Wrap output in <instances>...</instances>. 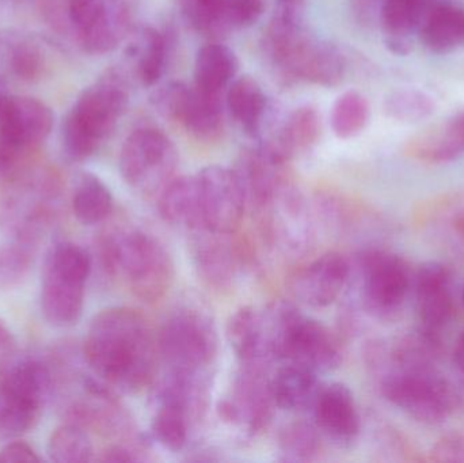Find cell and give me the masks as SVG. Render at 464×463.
<instances>
[{
    "label": "cell",
    "mask_w": 464,
    "mask_h": 463,
    "mask_svg": "<svg viewBox=\"0 0 464 463\" xmlns=\"http://www.w3.org/2000/svg\"><path fill=\"white\" fill-rule=\"evenodd\" d=\"M82 352L100 380L124 393H135L150 385L160 361L151 323L130 307H111L95 315Z\"/></svg>",
    "instance_id": "1"
},
{
    "label": "cell",
    "mask_w": 464,
    "mask_h": 463,
    "mask_svg": "<svg viewBox=\"0 0 464 463\" xmlns=\"http://www.w3.org/2000/svg\"><path fill=\"white\" fill-rule=\"evenodd\" d=\"M364 356L382 396L417 423L440 426L454 415L459 397L436 364L392 361L371 342Z\"/></svg>",
    "instance_id": "2"
},
{
    "label": "cell",
    "mask_w": 464,
    "mask_h": 463,
    "mask_svg": "<svg viewBox=\"0 0 464 463\" xmlns=\"http://www.w3.org/2000/svg\"><path fill=\"white\" fill-rule=\"evenodd\" d=\"M264 46L272 64L288 81L334 87L345 76L343 53L307 34L300 26L299 13L276 11L265 32Z\"/></svg>",
    "instance_id": "3"
},
{
    "label": "cell",
    "mask_w": 464,
    "mask_h": 463,
    "mask_svg": "<svg viewBox=\"0 0 464 463\" xmlns=\"http://www.w3.org/2000/svg\"><path fill=\"white\" fill-rule=\"evenodd\" d=\"M130 103V87L120 71L109 70L83 90L62 127V144L71 162L95 154L116 130Z\"/></svg>",
    "instance_id": "4"
},
{
    "label": "cell",
    "mask_w": 464,
    "mask_h": 463,
    "mask_svg": "<svg viewBox=\"0 0 464 463\" xmlns=\"http://www.w3.org/2000/svg\"><path fill=\"white\" fill-rule=\"evenodd\" d=\"M265 345L270 361L303 364L329 372L343 363L338 337L329 328L303 314L295 304L277 301L262 310Z\"/></svg>",
    "instance_id": "5"
},
{
    "label": "cell",
    "mask_w": 464,
    "mask_h": 463,
    "mask_svg": "<svg viewBox=\"0 0 464 463\" xmlns=\"http://www.w3.org/2000/svg\"><path fill=\"white\" fill-rule=\"evenodd\" d=\"M98 247L105 271L121 275L140 301L155 304L173 285V258L152 234L140 228H124L106 234Z\"/></svg>",
    "instance_id": "6"
},
{
    "label": "cell",
    "mask_w": 464,
    "mask_h": 463,
    "mask_svg": "<svg viewBox=\"0 0 464 463\" xmlns=\"http://www.w3.org/2000/svg\"><path fill=\"white\" fill-rule=\"evenodd\" d=\"M92 258L73 242H59L49 250L41 275V310L56 328H70L81 320Z\"/></svg>",
    "instance_id": "7"
},
{
    "label": "cell",
    "mask_w": 464,
    "mask_h": 463,
    "mask_svg": "<svg viewBox=\"0 0 464 463\" xmlns=\"http://www.w3.org/2000/svg\"><path fill=\"white\" fill-rule=\"evenodd\" d=\"M157 339L165 371L209 378L218 355V332L206 313L189 307L177 310L165 321Z\"/></svg>",
    "instance_id": "8"
},
{
    "label": "cell",
    "mask_w": 464,
    "mask_h": 463,
    "mask_svg": "<svg viewBox=\"0 0 464 463\" xmlns=\"http://www.w3.org/2000/svg\"><path fill=\"white\" fill-rule=\"evenodd\" d=\"M54 116L37 98H5L0 111V181L18 178L27 158L51 135Z\"/></svg>",
    "instance_id": "9"
},
{
    "label": "cell",
    "mask_w": 464,
    "mask_h": 463,
    "mask_svg": "<svg viewBox=\"0 0 464 463\" xmlns=\"http://www.w3.org/2000/svg\"><path fill=\"white\" fill-rule=\"evenodd\" d=\"M254 212L265 239L278 252L289 257H302L313 249L315 217L307 198L291 177L281 182Z\"/></svg>",
    "instance_id": "10"
},
{
    "label": "cell",
    "mask_w": 464,
    "mask_h": 463,
    "mask_svg": "<svg viewBox=\"0 0 464 463\" xmlns=\"http://www.w3.org/2000/svg\"><path fill=\"white\" fill-rule=\"evenodd\" d=\"M357 266L365 312L383 323L397 321L413 287L414 276L405 258L390 250L372 247L360 255Z\"/></svg>",
    "instance_id": "11"
},
{
    "label": "cell",
    "mask_w": 464,
    "mask_h": 463,
    "mask_svg": "<svg viewBox=\"0 0 464 463\" xmlns=\"http://www.w3.org/2000/svg\"><path fill=\"white\" fill-rule=\"evenodd\" d=\"M179 160V150L166 133L157 128H139L122 144L120 171L138 192L160 195L176 177Z\"/></svg>",
    "instance_id": "12"
},
{
    "label": "cell",
    "mask_w": 464,
    "mask_h": 463,
    "mask_svg": "<svg viewBox=\"0 0 464 463\" xmlns=\"http://www.w3.org/2000/svg\"><path fill=\"white\" fill-rule=\"evenodd\" d=\"M158 111L200 140H215L223 132L220 94H211L182 82H171L154 95Z\"/></svg>",
    "instance_id": "13"
},
{
    "label": "cell",
    "mask_w": 464,
    "mask_h": 463,
    "mask_svg": "<svg viewBox=\"0 0 464 463\" xmlns=\"http://www.w3.org/2000/svg\"><path fill=\"white\" fill-rule=\"evenodd\" d=\"M67 16L79 46L90 54L116 49L130 27L122 0H68Z\"/></svg>",
    "instance_id": "14"
},
{
    "label": "cell",
    "mask_w": 464,
    "mask_h": 463,
    "mask_svg": "<svg viewBox=\"0 0 464 463\" xmlns=\"http://www.w3.org/2000/svg\"><path fill=\"white\" fill-rule=\"evenodd\" d=\"M275 408L270 378L264 366L242 364V370L235 377L231 396L219 402L218 413L226 423L256 435L272 423Z\"/></svg>",
    "instance_id": "15"
},
{
    "label": "cell",
    "mask_w": 464,
    "mask_h": 463,
    "mask_svg": "<svg viewBox=\"0 0 464 463\" xmlns=\"http://www.w3.org/2000/svg\"><path fill=\"white\" fill-rule=\"evenodd\" d=\"M204 227L235 234L242 223L247 200L234 169L208 166L198 174Z\"/></svg>",
    "instance_id": "16"
},
{
    "label": "cell",
    "mask_w": 464,
    "mask_h": 463,
    "mask_svg": "<svg viewBox=\"0 0 464 463\" xmlns=\"http://www.w3.org/2000/svg\"><path fill=\"white\" fill-rule=\"evenodd\" d=\"M352 265L345 256L329 252L295 272L289 291L300 304L321 309L334 304L348 285Z\"/></svg>",
    "instance_id": "17"
},
{
    "label": "cell",
    "mask_w": 464,
    "mask_h": 463,
    "mask_svg": "<svg viewBox=\"0 0 464 463\" xmlns=\"http://www.w3.org/2000/svg\"><path fill=\"white\" fill-rule=\"evenodd\" d=\"M414 225L436 247L464 261V192H449L422 201Z\"/></svg>",
    "instance_id": "18"
},
{
    "label": "cell",
    "mask_w": 464,
    "mask_h": 463,
    "mask_svg": "<svg viewBox=\"0 0 464 463\" xmlns=\"http://www.w3.org/2000/svg\"><path fill=\"white\" fill-rule=\"evenodd\" d=\"M417 315L421 328L439 333L454 317V274L439 261H428L413 277Z\"/></svg>",
    "instance_id": "19"
},
{
    "label": "cell",
    "mask_w": 464,
    "mask_h": 463,
    "mask_svg": "<svg viewBox=\"0 0 464 463\" xmlns=\"http://www.w3.org/2000/svg\"><path fill=\"white\" fill-rule=\"evenodd\" d=\"M314 420L321 435L341 448L356 442L362 429L356 400L340 382L321 386L313 402Z\"/></svg>",
    "instance_id": "20"
},
{
    "label": "cell",
    "mask_w": 464,
    "mask_h": 463,
    "mask_svg": "<svg viewBox=\"0 0 464 463\" xmlns=\"http://www.w3.org/2000/svg\"><path fill=\"white\" fill-rule=\"evenodd\" d=\"M54 382L49 358L15 350L0 358V385L41 410L53 400Z\"/></svg>",
    "instance_id": "21"
},
{
    "label": "cell",
    "mask_w": 464,
    "mask_h": 463,
    "mask_svg": "<svg viewBox=\"0 0 464 463\" xmlns=\"http://www.w3.org/2000/svg\"><path fill=\"white\" fill-rule=\"evenodd\" d=\"M190 249L198 276L217 290L230 287L240 263V247L234 234H222L201 227L190 231Z\"/></svg>",
    "instance_id": "22"
},
{
    "label": "cell",
    "mask_w": 464,
    "mask_h": 463,
    "mask_svg": "<svg viewBox=\"0 0 464 463\" xmlns=\"http://www.w3.org/2000/svg\"><path fill=\"white\" fill-rule=\"evenodd\" d=\"M435 0H383L379 21L384 43L392 53L405 56L411 52V35L419 32Z\"/></svg>",
    "instance_id": "23"
},
{
    "label": "cell",
    "mask_w": 464,
    "mask_h": 463,
    "mask_svg": "<svg viewBox=\"0 0 464 463\" xmlns=\"http://www.w3.org/2000/svg\"><path fill=\"white\" fill-rule=\"evenodd\" d=\"M158 211L165 222L188 231L204 227L198 174L174 177L158 195Z\"/></svg>",
    "instance_id": "24"
},
{
    "label": "cell",
    "mask_w": 464,
    "mask_h": 463,
    "mask_svg": "<svg viewBox=\"0 0 464 463\" xmlns=\"http://www.w3.org/2000/svg\"><path fill=\"white\" fill-rule=\"evenodd\" d=\"M321 136V116L313 106H300L289 114L283 127L270 140L259 146L288 163L296 154L308 151Z\"/></svg>",
    "instance_id": "25"
},
{
    "label": "cell",
    "mask_w": 464,
    "mask_h": 463,
    "mask_svg": "<svg viewBox=\"0 0 464 463\" xmlns=\"http://www.w3.org/2000/svg\"><path fill=\"white\" fill-rule=\"evenodd\" d=\"M420 41L433 53L447 54L464 46V8L432 5L419 27Z\"/></svg>",
    "instance_id": "26"
},
{
    "label": "cell",
    "mask_w": 464,
    "mask_h": 463,
    "mask_svg": "<svg viewBox=\"0 0 464 463\" xmlns=\"http://www.w3.org/2000/svg\"><path fill=\"white\" fill-rule=\"evenodd\" d=\"M276 407L284 410H303L313 407L318 394V372L303 364L285 362L270 378Z\"/></svg>",
    "instance_id": "27"
},
{
    "label": "cell",
    "mask_w": 464,
    "mask_h": 463,
    "mask_svg": "<svg viewBox=\"0 0 464 463\" xmlns=\"http://www.w3.org/2000/svg\"><path fill=\"white\" fill-rule=\"evenodd\" d=\"M226 101L232 119L243 132L250 138H259L266 119L267 98L258 82L247 75L235 79Z\"/></svg>",
    "instance_id": "28"
},
{
    "label": "cell",
    "mask_w": 464,
    "mask_h": 463,
    "mask_svg": "<svg viewBox=\"0 0 464 463\" xmlns=\"http://www.w3.org/2000/svg\"><path fill=\"white\" fill-rule=\"evenodd\" d=\"M154 416L151 435L166 450L181 451L189 439L190 423L193 419L189 408L174 397L154 394Z\"/></svg>",
    "instance_id": "29"
},
{
    "label": "cell",
    "mask_w": 464,
    "mask_h": 463,
    "mask_svg": "<svg viewBox=\"0 0 464 463\" xmlns=\"http://www.w3.org/2000/svg\"><path fill=\"white\" fill-rule=\"evenodd\" d=\"M226 337L242 364L266 363L262 314L256 307L245 306L228 318Z\"/></svg>",
    "instance_id": "30"
},
{
    "label": "cell",
    "mask_w": 464,
    "mask_h": 463,
    "mask_svg": "<svg viewBox=\"0 0 464 463\" xmlns=\"http://www.w3.org/2000/svg\"><path fill=\"white\" fill-rule=\"evenodd\" d=\"M237 54L225 43H209L198 49L195 62V86L211 94H220L237 75Z\"/></svg>",
    "instance_id": "31"
},
{
    "label": "cell",
    "mask_w": 464,
    "mask_h": 463,
    "mask_svg": "<svg viewBox=\"0 0 464 463\" xmlns=\"http://www.w3.org/2000/svg\"><path fill=\"white\" fill-rule=\"evenodd\" d=\"M72 211L86 226L100 225L113 211V196L105 182L92 173H82L76 178L72 193Z\"/></svg>",
    "instance_id": "32"
},
{
    "label": "cell",
    "mask_w": 464,
    "mask_h": 463,
    "mask_svg": "<svg viewBox=\"0 0 464 463\" xmlns=\"http://www.w3.org/2000/svg\"><path fill=\"white\" fill-rule=\"evenodd\" d=\"M169 45L165 34L154 27H144L130 46V57L139 81L152 87L160 81L168 63Z\"/></svg>",
    "instance_id": "33"
},
{
    "label": "cell",
    "mask_w": 464,
    "mask_h": 463,
    "mask_svg": "<svg viewBox=\"0 0 464 463\" xmlns=\"http://www.w3.org/2000/svg\"><path fill=\"white\" fill-rule=\"evenodd\" d=\"M280 459L284 462L305 463L318 458L322 450L321 432L315 424L296 420L286 424L278 434Z\"/></svg>",
    "instance_id": "34"
},
{
    "label": "cell",
    "mask_w": 464,
    "mask_h": 463,
    "mask_svg": "<svg viewBox=\"0 0 464 463\" xmlns=\"http://www.w3.org/2000/svg\"><path fill=\"white\" fill-rule=\"evenodd\" d=\"M43 410L0 385V440L15 439L32 431Z\"/></svg>",
    "instance_id": "35"
},
{
    "label": "cell",
    "mask_w": 464,
    "mask_h": 463,
    "mask_svg": "<svg viewBox=\"0 0 464 463\" xmlns=\"http://www.w3.org/2000/svg\"><path fill=\"white\" fill-rule=\"evenodd\" d=\"M46 451L49 459L56 463H84L94 459V446L86 429L65 421L52 432Z\"/></svg>",
    "instance_id": "36"
},
{
    "label": "cell",
    "mask_w": 464,
    "mask_h": 463,
    "mask_svg": "<svg viewBox=\"0 0 464 463\" xmlns=\"http://www.w3.org/2000/svg\"><path fill=\"white\" fill-rule=\"evenodd\" d=\"M406 157L422 165L440 166L459 158L447 139L443 124L432 125L411 136L405 144Z\"/></svg>",
    "instance_id": "37"
},
{
    "label": "cell",
    "mask_w": 464,
    "mask_h": 463,
    "mask_svg": "<svg viewBox=\"0 0 464 463\" xmlns=\"http://www.w3.org/2000/svg\"><path fill=\"white\" fill-rule=\"evenodd\" d=\"M370 103L357 92H346L335 101L330 116L333 132L340 139L356 138L370 121Z\"/></svg>",
    "instance_id": "38"
},
{
    "label": "cell",
    "mask_w": 464,
    "mask_h": 463,
    "mask_svg": "<svg viewBox=\"0 0 464 463\" xmlns=\"http://www.w3.org/2000/svg\"><path fill=\"white\" fill-rule=\"evenodd\" d=\"M37 245L24 239L0 245V291L14 290L26 282L34 264Z\"/></svg>",
    "instance_id": "39"
},
{
    "label": "cell",
    "mask_w": 464,
    "mask_h": 463,
    "mask_svg": "<svg viewBox=\"0 0 464 463\" xmlns=\"http://www.w3.org/2000/svg\"><path fill=\"white\" fill-rule=\"evenodd\" d=\"M5 64L19 81L33 82L43 75L45 54L35 41L15 35L5 45Z\"/></svg>",
    "instance_id": "40"
},
{
    "label": "cell",
    "mask_w": 464,
    "mask_h": 463,
    "mask_svg": "<svg viewBox=\"0 0 464 463\" xmlns=\"http://www.w3.org/2000/svg\"><path fill=\"white\" fill-rule=\"evenodd\" d=\"M436 111V102L430 94L417 89H400L390 92L384 100V113L390 119L413 124L430 119Z\"/></svg>",
    "instance_id": "41"
},
{
    "label": "cell",
    "mask_w": 464,
    "mask_h": 463,
    "mask_svg": "<svg viewBox=\"0 0 464 463\" xmlns=\"http://www.w3.org/2000/svg\"><path fill=\"white\" fill-rule=\"evenodd\" d=\"M179 5L193 29L209 35L226 33V0H179Z\"/></svg>",
    "instance_id": "42"
},
{
    "label": "cell",
    "mask_w": 464,
    "mask_h": 463,
    "mask_svg": "<svg viewBox=\"0 0 464 463\" xmlns=\"http://www.w3.org/2000/svg\"><path fill=\"white\" fill-rule=\"evenodd\" d=\"M265 0H226V32L234 29H245L261 18L264 13Z\"/></svg>",
    "instance_id": "43"
},
{
    "label": "cell",
    "mask_w": 464,
    "mask_h": 463,
    "mask_svg": "<svg viewBox=\"0 0 464 463\" xmlns=\"http://www.w3.org/2000/svg\"><path fill=\"white\" fill-rule=\"evenodd\" d=\"M430 461L464 462V435L452 432L444 435L430 449Z\"/></svg>",
    "instance_id": "44"
},
{
    "label": "cell",
    "mask_w": 464,
    "mask_h": 463,
    "mask_svg": "<svg viewBox=\"0 0 464 463\" xmlns=\"http://www.w3.org/2000/svg\"><path fill=\"white\" fill-rule=\"evenodd\" d=\"M139 443L121 442L109 446L101 453L98 461L109 463H122L140 461Z\"/></svg>",
    "instance_id": "45"
},
{
    "label": "cell",
    "mask_w": 464,
    "mask_h": 463,
    "mask_svg": "<svg viewBox=\"0 0 464 463\" xmlns=\"http://www.w3.org/2000/svg\"><path fill=\"white\" fill-rule=\"evenodd\" d=\"M40 457L24 442H11L0 449V463H38Z\"/></svg>",
    "instance_id": "46"
},
{
    "label": "cell",
    "mask_w": 464,
    "mask_h": 463,
    "mask_svg": "<svg viewBox=\"0 0 464 463\" xmlns=\"http://www.w3.org/2000/svg\"><path fill=\"white\" fill-rule=\"evenodd\" d=\"M443 124L444 132L459 157L464 154V111L447 120Z\"/></svg>",
    "instance_id": "47"
},
{
    "label": "cell",
    "mask_w": 464,
    "mask_h": 463,
    "mask_svg": "<svg viewBox=\"0 0 464 463\" xmlns=\"http://www.w3.org/2000/svg\"><path fill=\"white\" fill-rule=\"evenodd\" d=\"M383 0H354L356 5V13L362 16V19L372 18L373 14L381 11V5Z\"/></svg>",
    "instance_id": "48"
},
{
    "label": "cell",
    "mask_w": 464,
    "mask_h": 463,
    "mask_svg": "<svg viewBox=\"0 0 464 463\" xmlns=\"http://www.w3.org/2000/svg\"><path fill=\"white\" fill-rule=\"evenodd\" d=\"M14 350H15V340H14L13 333L3 323V321H0V358Z\"/></svg>",
    "instance_id": "49"
},
{
    "label": "cell",
    "mask_w": 464,
    "mask_h": 463,
    "mask_svg": "<svg viewBox=\"0 0 464 463\" xmlns=\"http://www.w3.org/2000/svg\"><path fill=\"white\" fill-rule=\"evenodd\" d=\"M452 359H454V363L455 366H457V369L464 375V331L460 332L457 342H455Z\"/></svg>",
    "instance_id": "50"
},
{
    "label": "cell",
    "mask_w": 464,
    "mask_h": 463,
    "mask_svg": "<svg viewBox=\"0 0 464 463\" xmlns=\"http://www.w3.org/2000/svg\"><path fill=\"white\" fill-rule=\"evenodd\" d=\"M278 8L281 10L297 11L299 13V5L302 0H277Z\"/></svg>",
    "instance_id": "51"
},
{
    "label": "cell",
    "mask_w": 464,
    "mask_h": 463,
    "mask_svg": "<svg viewBox=\"0 0 464 463\" xmlns=\"http://www.w3.org/2000/svg\"><path fill=\"white\" fill-rule=\"evenodd\" d=\"M5 84H3V82L0 81V111H2L3 103H5V98L8 97L7 94H5Z\"/></svg>",
    "instance_id": "52"
},
{
    "label": "cell",
    "mask_w": 464,
    "mask_h": 463,
    "mask_svg": "<svg viewBox=\"0 0 464 463\" xmlns=\"http://www.w3.org/2000/svg\"><path fill=\"white\" fill-rule=\"evenodd\" d=\"M462 302H463V306H464V285H463V290H462Z\"/></svg>",
    "instance_id": "53"
}]
</instances>
